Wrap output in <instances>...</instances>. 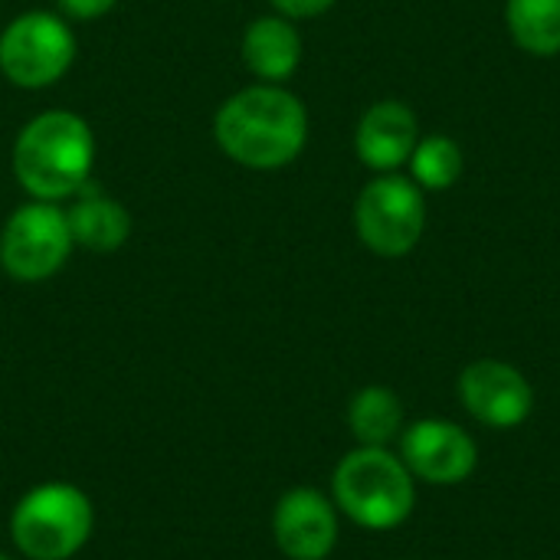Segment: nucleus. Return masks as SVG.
Listing matches in <instances>:
<instances>
[{
  "instance_id": "1",
  "label": "nucleus",
  "mask_w": 560,
  "mask_h": 560,
  "mask_svg": "<svg viewBox=\"0 0 560 560\" xmlns=\"http://www.w3.org/2000/svg\"><path fill=\"white\" fill-rule=\"evenodd\" d=\"M213 138L230 161L253 171H276L302 154L308 141V112L302 98L282 85H249L220 105Z\"/></svg>"
},
{
  "instance_id": "2",
  "label": "nucleus",
  "mask_w": 560,
  "mask_h": 560,
  "mask_svg": "<svg viewBox=\"0 0 560 560\" xmlns=\"http://www.w3.org/2000/svg\"><path fill=\"white\" fill-rule=\"evenodd\" d=\"M95 164V138L75 112H43L13 141V177L33 200H66L82 190Z\"/></svg>"
},
{
  "instance_id": "3",
  "label": "nucleus",
  "mask_w": 560,
  "mask_h": 560,
  "mask_svg": "<svg viewBox=\"0 0 560 560\" xmlns=\"http://www.w3.org/2000/svg\"><path fill=\"white\" fill-rule=\"evenodd\" d=\"M331 502L364 532H394L413 515L417 479L390 446H354L331 472Z\"/></svg>"
},
{
  "instance_id": "4",
  "label": "nucleus",
  "mask_w": 560,
  "mask_h": 560,
  "mask_svg": "<svg viewBox=\"0 0 560 560\" xmlns=\"http://www.w3.org/2000/svg\"><path fill=\"white\" fill-rule=\"evenodd\" d=\"M92 528V499L72 482H39L10 512V541L26 560L75 558Z\"/></svg>"
},
{
  "instance_id": "5",
  "label": "nucleus",
  "mask_w": 560,
  "mask_h": 560,
  "mask_svg": "<svg viewBox=\"0 0 560 560\" xmlns=\"http://www.w3.org/2000/svg\"><path fill=\"white\" fill-rule=\"evenodd\" d=\"M423 226L427 200L423 187L413 184V177L381 174L358 194L354 230L371 253L384 259H400L420 243Z\"/></svg>"
},
{
  "instance_id": "6",
  "label": "nucleus",
  "mask_w": 560,
  "mask_h": 560,
  "mask_svg": "<svg viewBox=\"0 0 560 560\" xmlns=\"http://www.w3.org/2000/svg\"><path fill=\"white\" fill-rule=\"evenodd\" d=\"M75 62V33L46 10H30L10 20L0 33V72L16 89H46Z\"/></svg>"
},
{
  "instance_id": "7",
  "label": "nucleus",
  "mask_w": 560,
  "mask_h": 560,
  "mask_svg": "<svg viewBox=\"0 0 560 560\" xmlns=\"http://www.w3.org/2000/svg\"><path fill=\"white\" fill-rule=\"evenodd\" d=\"M72 233L66 210L46 200L23 203L10 213L0 233V269L13 282H46L52 279L69 253H72Z\"/></svg>"
},
{
  "instance_id": "8",
  "label": "nucleus",
  "mask_w": 560,
  "mask_h": 560,
  "mask_svg": "<svg viewBox=\"0 0 560 560\" xmlns=\"http://www.w3.org/2000/svg\"><path fill=\"white\" fill-rule=\"evenodd\" d=\"M397 456L417 482L427 486H463L479 469V443L453 420L427 417L404 427Z\"/></svg>"
},
{
  "instance_id": "9",
  "label": "nucleus",
  "mask_w": 560,
  "mask_h": 560,
  "mask_svg": "<svg viewBox=\"0 0 560 560\" xmlns=\"http://www.w3.org/2000/svg\"><path fill=\"white\" fill-rule=\"evenodd\" d=\"M456 394L466 413L489 430H515L535 413L532 381L515 364L499 358H479L466 364L456 381Z\"/></svg>"
},
{
  "instance_id": "10",
  "label": "nucleus",
  "mask_w": 560,
  "mask_h": 560,
  "mask_svg": "<svg viewBox=\"0 0 560 560\" xmlns=\"http://www.w3.org/2000/svg\"><path fill=\"white\" fill-rule=\"evenodd\" d=\"M338 509L331 495L295 486L272 509V538L282 558L289 560H328L338 548Z\"/></svg>"
},
{
  "instance_id": "11",
  "label": "nucleus",
  "mask_w": 560,
  "mask_h": 560,
  "mask_svg": "<svg viewBox=\"0 0 560 560\" xmlns=\"http://www.w3.org/2000/svg\"><path fill=\"white\" fill-rule=\"evenodd\" d=\"M417 141H420L417 115L404 102H394V98L371 105L361 115L358 131H354V151L361 164L381 174H394L397 167H404Z\"/></svg>"
},
{
  "instance_id": "12",
  "label": "nucleus",
  "mask_w": 560,
  "mask_h": 560,
  "mask_svg": "<svg viewBox=\"0 0 560 560\" xmlns=\"http://www.w3.org/2000/svg\"><path fill=\"white\" fill-rule=\"evenodd\" d=\"M243 62L262 82L279 85L282 79H289L302 62V36L292 26V20L285 16L253 20L243 33Z\"/></svg>"
},
{
  "instance_id": "13",
  "label": "nucleus",
  "mask_w": 560,
  "mask_h": 560,
  "mask_svg": "<svg viewBox=\"0 0 560 560\" xmlns=\"http://www.w3.org/2000/svg\"><path fill=\"white\" fill-rule=\"evenodd\" d=\"M66 220H69L72 243L89 253H115L131 236V213L115 197H102V194L79 197L66 210Z\"/></svg>"
},
{
  "instance_id": "14",
  "label": "nucleus",
  "mask_w": 560,
  "mask_h": 560,
  "mask_svg": "<svg viewBox=\"0 0 560 560\" xmlns=\"http://www.w3.org/2000/svg\"><path fill=\"white\" fill-rule=\"evenodd\" d=\"M348 430L358 440V446H390L400 440L404 427H407V413H404V400L381 384L361 387L351 400H348Z\"/></svg>"
},
{
  "instance_id": "15",
  "label": "nucleus",
  "mask_w": 560,
  "mask_h": 560,
  "mask_svg": "<svg viewBox=\"0 0 560 560\" xmlns=\"http://www.w3.org/2000/svg\"><path fill=\"white\" fill-rule=\"evenodd\" d=\"M505 23L525 52L545 59L560 52V0H509Z\"/></svg>"
},
{
  "instance_id": "16",
  "label": "nucleus",
  "mask_w": 560,
  "mask_h": 560,
  "mask_svg": "<svg viewBox=\"0 0 560 560\" xmlns=\"http://www.w3.org/2000/svg\"><path fill=\"white\" fill-rule=\"evenodd\" d=\"M407 164H410L413 184H420L423 190H450L463 174V151L453 138L430 135L417 141Z\"/></svg>"
},
{
  "instance_id": "17",
  "label": "nucleus",
  "mask_w": 560,
  "mask_h": 560,
  "mask_svg": "<svg viewBox=\"0 0 560 560\" xmlns=\"http://www.w3.org/2000/svg\"><path fill=\"white\" fill-rule=\"evenodd\" d=\"M279 16L285 20H308V16H322L325 10L335 7V0H269Z\"/></svg>"
},
{
  "instance_id": "18",
  "label": "nucleus",
  "mask_w": 560,
  "mask_h": 560,
  "mask_svg": "<svg viewBox=\"0 0 560 560\" xmlns=\"http://www.w3.org/2000/svg\"><path fill=\"white\" fill-rule=\"evenodd\" d=\"M118 0H59L62 13L72 16V20H98L105 16Z\"/></svg>"
},
{
  "instance_id": "19",
  "label": "nucleus",
  "mask_w": 560,
  "mask_h": 560,
  "mask_svg": "<svg viewBox=\"0 0 560 560\" xmlns=\"http://www.w3.org/2000/svg\"><path fill=\"white\" fill-rule=\"evenodd\" d=\"M0 560H13V558H7V555H0Z\"/></svg>"
}]
</instances>
